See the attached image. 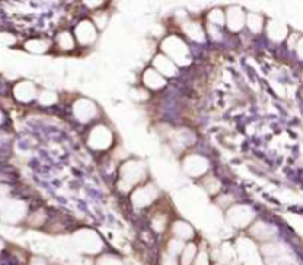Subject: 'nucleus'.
I'll return each instance as SVG.
<instances>
[{"instance_id":"obj_1","label":"nucleus","mask_w":303,"mask_h":265,"mask_svg":"<svg viewBox=\"0 0 303 265\" xmlns=\"http://www.w3.org/2000/svg\"><path fill=\"white\" fill-rule=\"evenodd\" d=\"M194 252H195V249H194V246H188L187 249H185V252H184V265H188L191 261H192V255H194Z\"/></svg>"},{"instance_id":"obj_2","label":"nucleus","mask_w":303,"mask_h":265,"mask_svg":"<svg viewBox=\"0 0 303 265\" xmlns=\"http://www.w3.org/2000/svg\"><path fill=\"white\" fill-rule=\"evenodd\" d=\"M3 248V243H2V240H0V249H2Z\"/></svg>"}]
</instances>
